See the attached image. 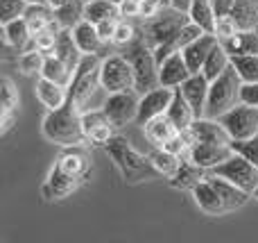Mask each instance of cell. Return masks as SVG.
<instances>
[{
	"mask_svg": "<svg viewBox=\"0 0 258 243\" xmlns=\"http://www.w3.org/2000/svg\"><path fill=\"white\" fill-rule=\"evenodd\" d=\"M0 132H9L14 125V118H16V112H18V105H21V95H18V89L14 86V82L9 77H3L0 82Z\"/></svg>",
	"mask_w": 258,
	"mask_h": 243,
	"instance_id": "obj_22",
	"label": "cell"
},
{
	"mask_svg": "<svg viewBox=\"0 0 258 243\" xmlns=\"http://www.w3.org/2000/svg\"><path fill=\"white\" fill-rule=\"evenodd\" d=\"M209 173L233 182L236 186L245 189L247 193H251V196H254V191L258 189V166L251 164L247 157H242L240 153H233L227 162L213 166Z\"/></svg>",
	"mask_w": 258,
	"mask_h": 243,
	"instance_id": "obj_7",
	"label": "cell"
},
{
	"mask_svg": "<svg viewBox=\"0 0 258 243\" xmlns=\"http://www.w3.org/2000/svg\"><path fill=\"white\" fill-rule=\"evenodd\" d=\"M43 136L57 145H82L86 141L84 127H82V112L77 109L75 100L68 95V100L59 109H50L43 118Z\"/></svg>",
	"mask_w": 258,
	"mask_h": 243,
	"instance_id": "obj_3",
	"label": "cell"
},
{
	"mask_svg": "<svg viewBox=\"0 0 258 243\" xmlns=\"http://www.w3.org/2000/svg\"><path fill=\"white\" fill-rule=\"evenodd\" d=\"M73 36H75L77 45H80V50L84 55H102L104 50H107V41L100 36L98 32V25L91 21H80L75 27H73Z\"/></svg>",
	"mask_w": 258,
	"mask_h": 243,
	"instance_id": "obj_20",
	"label": "cell"
},
{
	"mask_svg": "<svg viewBox=\"0 0 258 243\" xmlns=\"http://www.w3.org/2000/svg\"><path fill=\"white\" fill-rule=\"evenodd\" d=\"M27 0H0V23H12L27 12Z\"/></svg>",
	"mask_w": 258,
	"mask_h": 243,
	"instance_id": "obj_41",
	"label": "cell"
},
{
	"mask_svg": "<svg viewBox=\"0 0 258 243\" xmlns=\"http://www.w3.org/2000/svg\"><path fill=\"white\" fill-rule=\"evenodd\" d=\"M170 3H172V7H174V9L188 12V9H190V5H192V0H170Z\"/></svg>",
	"mask_w": 258,
	"mask_h": 243,
	"instance_id": "obj_48",
	"label": "cell"
},
{
	"mask_svg": "<svg viewBox=\"0 0 258 243\" xmlns=\"http://www.w3.org/2000/svg\"><path fill=\"white\" fill-rule=\"evenodd\" d=\"M100 66H102L100 55H82L73 82L68 86V95L75 100L82 114L91 109H104V103L109 98V91L100 80Z\"/></svg>",
	"mask_w": 258,
	"mask_h": 243,
	"instance_id": "obj_1",
	"label": "cell"
},
{
	"mask_svg": "<svg viewBox=\"0 0 258 243\" xmlns=\"http://www.w3.org/2000/svg\"><path fill=\"white\" fill-rule=\"evenodd\" d=\"M238 30H258V5L251 0H236V7L231 12Z\"/></svg>",
	"mask_w": 258,
	"mask_h": 243,
	"instance_id": "obj_35",
	"label": "cell"
},
{
	"mask_svg": "<svg viewBox=\"0 0 258 243\" xmlns=\"http://www.w3.org/2000/svg\"><path fill=\"white\" fill-rule=\"evenodd\" d=\"M138 107H141V98H138L136 89L116 91V93H109L107 103H104V114L113 123V127L120 130L138 118Z\"/></svg>",
	"mask_w": 258,
	"mask_h": 243,
	"instance_id": "obj_10",
	"label": "cell"
},
{
	"mask_svg": "<svg viewBox=\"0 0 258 243\" xmlns=\"http://www.w3.org/2000/svg\"><path fill=\"white\" fill-rule=\"evenodd\" d=\"M188 16L204 32H213L215 34V21H218V16H215V9H213V0H192L190 9H188Z\"/></svg>",
	"mask_w": 258,
	"mask_h": 243,
	"instance_id": "obj_31",
	"label": "cell"
},
{
	"mask_svg": "<svg viewBox=\"0 0 258 243\" xmlns=\"http://www.w3.org/2000/svg\"><path fill=\"white\" fill-rule=\"evenodd\" d=\"M209 180L213 182V186L218 189V193L222 196V200H224V205H227L229 212H233V209H240L242 205H247V200L251 198V193H247L245 189L236 186L233 182L224 180V177L211 175V173H209Z\"/></svg>",
	"mask_w": 258,
	"mask_h": 243,
	"instance_id": "obj_26",
	"label": "cell"
},
{
	"mask_svg": "<svg viewBox=\"0 0 258 243\" xmlns=\"http://www.w3.org/2000/svg\"><path fill=\"white\" fill-rule=\"evenodd\" d=\"M23 18L27 21L32 34H36V32H41L43 27H48L50 23L54 21V9L50 7L48 3H43V5H27V12H25V16H23Z\"/></svg>",
	"mask_w": 258,
	"mask_h": 243,
	"instance_id": "obj_36",
	"label": "cell"
},
{
	"mask_svg": "<svg viewBox=\"0 0 258 243\" xmlns=\"http://www.w3.org/2000/svg\"><path fill=\"white\" fill-rule=\"evenodd\" d=\"M242 77L238 75L236 66H229L227 71L222 73L220 77H215L211 82V89H209V103H206V112L204 116L209 118H220L222 114H227L231 107H236L240 100L242 93Z\"/></svg>",
	"mask_w": 258,
	"mask_h": 243,
	"instance_id": "obj_4",
	"label": "cell"
},
{
	"mask_svg": "<svg viewBox=\"0 0 258 243\" xmlns=\"http://www.w3.org/2000/svg\"><path fill=\"white\" fill-rule=\"evenodd\" d=\"M218 121L227 127L231 139H251L254 134H258V107L254 105L238 103Z\"/></svg>",
	"mask_w": 258,
	"mask_h": 243,
	"instance_id": "obj_9",
	"label": "cell"
},
{
	"mask_svg": "<svg viewBox=\"0 0 258 243\" xmlns=\"http://www.w3.org/2000/svg\"><path fill=\"white\" fill-rule=\"evenodd\" d=\"M54 164H57L61 171H66L68 175L77 177V180H82V182H84L91 173V157L82 145H68L57 157Z\"/></svg>",
	"mask_w": 258,
	"mask_h": 243,
	"instance_id": "obj_17",
	"label": "cell"
},
{
	"mask_svg": "<svg viewBox=\"0 0 258 243\" xmlns=\"http://www.w3.org/2000/svg\"><path fill=\"white\" fill-rule=\"evenodd\" d=\"M66 3H68V0H48V5H50V7H52V9L63 7V5H66Z\"/></svg>",
	"mask_w": 258,
	"mask_h": 243,
	"instance_id": "obj_49",
	"label": "cell"
},
{
	"mask_svg": "<svg viewBox=\"0 0 258 243\" xmlns=\"http://www.w3.org/2000/svg\"><path fill=\"white\" fill-rule=\"evenodd\" d=\"M231 57L236 55H258V30H238L233 36L220 41Z\"/></svg>",
	"mask_w": 258,
	"mask_h": 243,
	"instance_id": "obj_28",
	"label": "cell"
},
{
	"mask_svg": "<svg viewBox=\"0 0 258 243\" xmlns=\"http://www.w3.org/2000/svg\"><path fill=\"white\" fill-rule=\"evenodd\" d=\"M172 98H174V89L163 86V84H159L152 91H145V93L141 95V107H138L136 123L138 125H145V123L152 121V118L163 116V114L168 112Z\"/></svg>",
	"mask_w": 258,
	"mask_h": 243,
	"instance_id": "obj_11",
	"label": "cell"
},
{
	"mask_svg": "<svg viewBox=\"0 0 258 243\" xmlns=\"http://www.w3.org/2000/svg\"><path fill=\"white\" fill-rule=\"evenodd\" d=\"M218 43H220L218 34H213V32H204V34L197 36L192 43H188L186 48L181 50L192 73H200L202 71V66H204V62L209 59L211 50H213Z\"/></svg>",
	"mask_w": 258,
	"mask_h": 243,
	"instance_id": "obj_18",
	"label": "cell"
},
{
	"mask_svg": "<svg viewBox=\"0 0 258 243\" xmlns=\"http://www.w3.org/2000/svg\"><path fill=\"white\" fill-rule=\"evenodd\" d=\"M100 80H102V86L109 93L136 89L134 66L125 55H109V57H104L102 66H100Z\"/></svg>",
	"mask_w": 258,
	"mask_h": 243,
	"instance_id": "obj_8",
	"label": "cell"
},
{
	"mask_svg": "<svg viewBox=\"0 0 258 243\" xmlns=\"http://www.w3.org/2000/svg\"><path fill=\"white\" fill-rule=\"evenodd\" d=\"M233 7H236V0H213V9L215 16H231Z\"/></svg>",
	"mask_w": 258,
	"mask_h": 243,
	"instance_id": "obj_47",
	"label": "cell"
},
{
	"mask_svg": "<svg viewBox=\"0 0 258 243\" xmlns=\"http://www.w3.org/2000/svg\"><path fill=\"white\" fill-rule=\"evenodd\" d=\"M136 27L132 23H127V18H120L118 21V27H116V34H113V41L111 43L116 45H129L132 41H136Z\"/></svg>",
	"mask_w": 258,
	"mask_h": 243,
	"instance_id": "obj_43",
	"label": "cell"
},
{
	"mask_svg": "<svg viewBox=\"0 0 258 243\" xmlns=\"http://www.w3.org/2000/svg\"><path fill=\"white\" fill-rule=\"evenodd\" d=\"M150 159H152V164L159 168L161 175H165V177H172L174 173H177V168L181 166V162H183L179 155H172L170 150L161 148V145L150 155Z\"/></svg>",
	"mask_w": 258,
	"mask_h": 243,
	"instance_id": "obj_38",
	"label": "cell"
},
{
	"mask_svg": "<svg viewBox=\"0 0 258 243\" xmlns=\"http://www.w3.org/2000/svg\"><path fill=\"white\" fill-rule=\"evenodd\" d=\"M34 91H36V98L48 109H59L68 100V86L57 84V82L48 80V77H43V75L36 80Z\"/></svg>",
	"mask_w": 258,
	"mask_h": 243,
	"instance_id": "obj_25",
	"label": "cell"
},
{
	"mask_svg": "<svg viewBox=\"0 0 258 243\" xmlns=\"http://www.w3.org/2000/svg\"><path fill=\"white\" fill-rule=\"evenodd\" d=\"M118 21H120V18H104V21L95 23V25H98L100 36H102L107 43H109V41H113V34H116V27H118Z\"/></svg>",
	"mask_w": 258,
	"mask_h": 243,
	"instance_id": "obj_45",
	"label": "cell"
},
{
	"mask_svg": "<svg viewBox=\"0 0 258 243\" xmlns=\"http://www.w3.org/2000/svg\"><path fill=\"white\" fill-rule=\"evenodd\" d=\"M104 148L111 155L113 164L118 166V171H120L122 180H125L127 184H141V182H150V180L161 177L159 168L152 164V159L138 153L125 136L113 134L111 139L107 141Z\"/></svg>",
	"mask_w": 258,
	"mask_h": 243,
	"instance_id": "obj_2",
	"label": "cell"
},
{
	"mask_svg": "<svg viewBox=\"0 0 258 243\" xmlns=\"http://www.w3.org/2000/svg\"><path fill=\"white\" fill-rule=\"evenodd\" d=\"M84 18L91 23H100L104 18H120V9L111 0H86Z\"/></svg>",
	"mask_w": 258,
	"mask_h": 243,
	"instance_id": "obj_37",
	"label": "cell"
},
{
	"mask_svg": "<svg viewBox=\"0 0 258 243\" xmlns=\"http://www.w3.org/2000/svg\"><path fill=\"white\" fill-rule=\"evenodd\" d=\"M231 148L236 150V153H240L242 157H247L251 164H256L258 166V134H254L251 139H233Z\"/></svg>",
	"mask_w": 258,
	"mask_h": 243,
	"instance_id": "obj_42",
	"label": "cell"
},
{
	"mask_svg": "<svg viewBox=\"0 0 258 243\" xmlns=\"http://www.w3.org/2000/svg\"><path fill=\"white\" fill-rule=\"evenodd\" d=\"M236 32H238V25H236V21H233L231 16H220L218 21H215V34H218L220 41L233 36Z\"/></svg>",
	"mask_w": 258,
	"mask_h": 243,
	"instance_id": "obj_44",
	"label": "cell"
},
{
	"mask_svg": "<svg viewBox=\"0 0 258 243\" xmlns=\"http://www.w3.org/2000/svg\"><path fill=\"white\" fill-rule=\"evenodd\" d=\"M236 153V150L231 148V143H211V141H195L190 148V153H188V157L192 159L195 164H200V166H204L206 171H211L213 166H218V164L227 162L231 155Z\"/></svg>",
	"mask_w": 258,
	"mask_h": 243,
	"instance_id": "obj_14",
	"label": "cell"
},
{
	"mask_svg": "<svg viewBox=\"0 0 258 243\" xmlns=\"http://www.w3.org/2000/svg\"><path fill=\"white\" fill-rule=\"evenodd\" d=\"M0 36H3V43L7 45V48L12 45L18 53H23L25 45L30 43V39H32V30L25 18H16V21H12V23H3Z\"/></svg>",
	"mask_w": 258,
	"mask_h": 243,
	"instance_id": "obj_27",
	"label": "cell"
},
{
	"mask_svg": "<svg viewBox=\"0 0 258 243\" xmlns=\"http://www.w3.org/2000/svg\"><path fill=\"white\" fill-rule=\"evenodd\" d=\"M190 75H192V71H190V66H188L181 50L172 53L170 57H165L163 62L159 64V82L163 86H170V89L181 86Z\"/></svg>",
	"mask_w": 258,
	"mask_h": 243,
	"instance_id": "obj_15",
	"label": "cell"
},
{
	"mask_svg": "<svg viewBox=\"0 0 258 243\" xmlns=\"http://www.w3.org/2000/svg\"><path fill=\"white\" fill-rule=\"evenodd\" d=\"M41 75L52 80V82H57V84H61V86H71L73 75H75V68L68 66V64L63 62L61 57H57V55H45V66H43V73H41Z\"/></svg>",
	"mask_w": 258,
	"mask_h": 243,
	"instance_id": "obj_30",
	"label": "cell"
},
{
	"mask_svg": "<svg viewBox=\"0 0 258 243\" xmlns=\"http://www.w3.org/2000/svg\"><path fill=\"white\" fill-rule=\"evenodd\" d=\"M111 3H116V5H120V3H122V0H111Z\"/></svg>",
	"mask_w": 258,
	"mask_h": 243,
	"instance_id": "obj_52",
	"label": "cell"
},
{
	"mask_svg": "<svg viewBox=\"0 0 258 243\" xmlns=\"http://www.w3.org/2000/svg\"><path fill=\"white\" fill-rule=\"evenodd\" d=\"M84 9L86 0H68L63 7L54 9V18L59 21V25L63 30H73L80 21H84Z\"/></svg>",
	"mask_w": 258,
	"mask_h": 243,
	"instance_id": "obj_34",
	"label": "cell"
},
{
	"mask_svg": "<svg viewBox=\"0 0 258 243\" xmlns=\"http://www.w3.org/2000/svg\"><path fill=\"white\" fill-rule=\"evenodd\" d=\"M45 66V53L43 50H30V53H23L18 59V68H21L23 75H41Z\"/></svg>",
	"mask_w": 258,
	"mask_h": 243,
	"instance_id": "obj_40",
	"label": "cell"
},
{
	"mask_svg": "<svg viewBox=\"0 0 258 243\" xmlns=\"http://www.w3.org/2000/svg\"><path fill=\"white\" fill-rule=\"evenodd\" d=\"M206 177H209V171H206L204 166H200V164H195L190 157H188V159H183L181 162V166L177 168V173L170 177V184H172L174 189L192 191L202 180H206Z\"/></svg>",
	"mask_w": 258,
	"mask_h": 243,
	"instance_id": "obj_23",
	"label": "cell"
},
{
	"mask_svg": "<svg viewBox=\"0 0 258 243\" xmlns=\"http://www.w3.org/2000/svg\"><path fill=\"white\" fill-rule=\"evenodd\" d=\"M195 141H211V143H231V134L227 132V127L218 121V118L202 116L195 118V123L188 130Z\"/></svg>",
	"mask_w": 258,
	"mask_h": 243,
	"instance_id": "obj_21",
	"label": "cell"
},
{
	"mask_svg": "<svg viewBox=\"0 0 258 243\" xmlns=\"http://www.w3.org/2000/svg\"><path fill=\"white\" fill-rule=\"evenodd\" d=\"M181 93L186 95V100L190 103V107L195 109L197 118L204 116L206 112V103H209V89H211V80L204 75V73H192L181 86Z\"/></svg>",
	"mask_w": 258,
	"mask_h": 243,
	"instance_id": "obj_16",
	"label": "cell"
},
{
	"mask_svg": "<svg viewBox=\"0 0 258 243\" xmlns=\"http://www.w3.org/2000/svg\"><path fill=\"white\" fill-rule=\"evenodd\" d=\"M30 5H43V3H48V0H27Z\"/></svg>",
	"mask_w": 258,
	"mask_h": 243,
	"instance_id": "obj_50",
	"label": "cell"
},
{
	"mask_svg": "<svg viewBox=\"0 0 258 243\" xmlns=\"http://www.w3.org/2000/svg\"><path fill=\"white\" fill-rule=\"evenodd\" d=\"M82 127H84V136L89 143L93 145H107V141L113 136V123L104 114V109H91V112L82 114Z\"/></svg>",
	"mask_w": 258,
	"mask_h": 243,
	"instance_id": "obj_13",
	"label": "cell"
},
{
	"mask_svg": "<svg viewBox=\"0 0 258 243\" xmlns=\"http://www.w3.org/2000/svg\"><path fill=\"white\" fill-rule=\"evenodd\" d=\"M192 198H195L197 207L202 209V212H206L209 216H222V214H227V205H224L222 196L218 193V189L213 186V182L206 177V180H202L200 184L192 189Z\"/></svg>",
	"mask_w": 258,
	"mask_h": 243,
	"instance_id": "obj_19",
	"label": "cell"
},
{
	"mask_svg": "<svg viewBox=\"0 0 258 243\" xmlns=\"http://www.w3.org/2000/svg\"><path fill=\"white\" fill-rule=\"evenodd\" d=\"M165 116L172 121V125L177 127L179 132H186V130H190V125L195 123V118H197V114H195V109L190 107V103L186 100V95L181 93V89H174V98H172V103H170V107H168V112H165Z\"/></svg>",
	"mask_w": 258,
	"mask_h": 243,
	"instance_id": "obj_24",
	"label": "cell"
},
{
	"mask_svg": "<svg viewBox=\"0 0 258 243\" xmlns=\"http://www.w3.org/2000/svg\"><path fill=\"white\" fill-rule=\"evenodd\" d=\"M251 198H256V200H258V189L254 191V196H251Z\"/></svg>",
	"mask_w": 258,
	"mask_h": 243,
	"instance_id": "obj_51",
	"label": "cell"
},
{
	"mask_svg": "<svg viewBox=\"0 0 258 243\" xmlns=\"http://www.w3.org/2000/svg\"><path fill=\"white\" fill-rule=\"evenodd\" d=\"M80 184H82V180L68 175L66 171H61V168L54 164L52 171L45 177L43 186H41V196H43V200H48V203H57V200H63L71 193H75V191L80 189Z\"/></svg>",
	"mask_w": 258,
	"mask_h": 243,
	"instance_id": "obj_12",
	"label": "cell"
},
{
	"mask_svg": "<svg viewBox=\"0 0 258 243\" xmlns=\"http://www.w3.org/2000/svg\"><path fill=\"white\" fill-rule=\"evenodd\" d=\"M125 57L132 62V66H134V77H136V91L138 93L152 91L161 84L159 82V62H156L154 48H152L143 36L129 43Z\"/></svg>",
	"mask_w": 258,
	"mask_h": 243,
	"instance_id": "obj_5",
	"label": "cell"
},
{
	"mask_svg": "<svg viewBox=\"0 0 258 243\" xmlns=\"http://www.w3.org/2000/svg\"><path fill=\"white\" fill-rule=\"evenodd\" d=\"M141 5L143 0H122L120 5H118V9H120V16H141Z\"/></svg>",
	"mask_w": 258,
	"mask_h": 243,
	"instance_id": "obj_46",
	"label": "cell"
},
{
	"mask_svg": "<svg viewBox=\"0 0 258 243\" xmlns=\"http://www.w3.org/2000/svg\"><path fill=\"white\" fill-rule=\"evenodd\" d=\"M229 66H231V55L227 53V48H224L222 43H218L213 50H211V55H209V59L204 62V66H202V73L213 82L215 77L222 75Z\"/></svg>",
	"mask_w": 258,
	"mask_h": 243,
	"instance_id": "obj_33",
	"label": "cell"
},
{
	"mask_svg": "<svg viewBox=\"0 0 258 243\" xmlns=\"http://www.w3.org/2000/svg\"><path fill=\"white\" fill-rule=\"evenodd\" d=\"M231 64L236 66L238 75L245 84H256L258 82V55H236L231 57Z\"/></svg>",
	"mask_w": 258,
	"mask_h": 243,
	"instance_id": "obj_39",
	"label": "cell"
},
{
	"mask_svg": "<svg viewBox=\"0 0 258 243\" xmlns=\"http://www.w3.org/2000/svg\"><path fill=\"white\" fill-rule=\"evenodd\" d=\"M190 23V16L188 12H181V9H174V7H165L161 14H156L154 18H147L145 27H143V39L156 48L161 43H168L172 41L183 27Z\"/></svg>",
	"mask_w": 258,
	"mask_h": 243,
	"instance_id": "obj_6",
	"label": "cell"
},
{
	"mask_svg": "<svg viewBox=\"0 0 258 243\" xmlns=\"http://www.w3.org/2000/svg\"><path fill=\"white\" fill-rule=\"evenodd\" d=\"M177 132H179V130L172 125V121H170L165 114H163V116H156V118H152V121L145 123V134H147V139H150L152 143H156V145L168 143V141L172 139Z\"/></svg>",
	"mask_w": 258,
	"mask_h": 243,
	"instance_id": "obj_32",
	"label": "cell"
},
{
	"mask_svg": "<svg viewBox=\"0 0 258 243\" xmlns=\"http://www.w3.org/2000/svg\"><path fill=\"white\" fill-rule=\"evenodd\" d=\"M50 55H57V57H61L68 66L77 68V64H80V59L84 53H82L80 45H77L75 36H73V30H61L57 36V45H54V50Z\"/></svg>",
	"mask_w": 258,
	"mask_h": 243,
	"instance_id": "obj_29",
	"label": "cell"
}]
</instances>
